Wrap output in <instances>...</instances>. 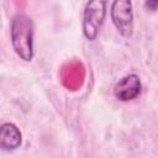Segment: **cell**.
<instances>
[{
    "label": "cell",
    "mask_w": 158,
    "mask_h": 158,
    "mask_svg": "<svg viewBox=\"0 0 158 158\" xmlns=\"http://www.w3.org/2000/svg\"><path fill=\"white\" fill-rule=\"evenodd\" d=\"M11 43L16 54L28 62L33 57V25L26 15H16L11 21Z\"/></svg>",
    "instance_id": "obj_1"
},
{
    "label": "cell",
    "mask_w": 158,
    "mask_h": 158,
    "mask_svg": "<svg viewBox=\"0 0 158 158\" xmlns=\"http://www.w3.org/2000/svg\"><path fill=\"white\" fill-rule=\"evenodd\" d=\"M105 14H106V1L94 0L86 4L83 17V32L88 40L93 41L96 38L100 27L104 22Z\"/></svg>",
    "instance_id": "obj_2"
},
{
    "label": "cell",
    "mask_w": 158,
    "mask_h": 158,
    "mask_svg": "<svg viewBox=\"0 0 158 158\" xmlns=\"http://www.w3.org/2000/svg\"><path fill=\"white\" fill-rule=\"evenodd\" d=\"M111 19L123 37H130L133 32V14L132 4L128 0H116L111 5Z\"/></svg>",
    "instance_id": "obj_3"
},
{
    "label": "cell",
    "mask_w": 158,
    "mask_h": 158,
    "mask_svg": "<svg viewBox=\"0 0 158 158\" xmlns=\"http://www.w3.org/2000/svg\"><path fill=\"white\" fill-rule=\"evenodd\" d=\"M141 91V81L136 74H128L120 79L115 85L114 94L121 101H130L138 96Z\"/></svg>",
    "instance_id": "obj_4"
},
{
    "label": "cell",
    "mask_w": 158,
    "mask_h": 158,
    "mask_svg": "<svg viewBox=\"0 0 158 158\" xmlns=\"http://www.w3.org/2000/svg\"><path fill=\"white\" fill-rule=\"evenodd\" d=\"M22 136L20 130L11 122H6L0 128V147L4 151H14L20 147Z\"/></svg>",
    "instance_id": "obj_5"
},
{
    "label": "cell",
    "mask_w": 158,
    "mask_h": 158,
    "mask_svg": "<svg viewBox=\"0 0 158 158\" xmlns=\"http://www.w3.org/2000/svg\"><path fill=\"white\" fill-rule=\"evenodd\" d=\"M83 77H84V72L81 65L78 63H70L68 64V68L64 69L63 83H67L65 85L69 89H77L78 86H80Z\"/></svg>",
    "instance_id": "obj_6"
},
{
    "label": "cell",
    "mask_w": 158,
    "mask_h": 158,
    "mask_svg": "<svg viewBox=\"0 0 158 158\" xmlns=\"http://www.w3.org/2000/svg\"><path fill=\"white\" fill-rule=\"evenodd\" d=\"M146 6L153 11V10L158 6V1H148V2H146Z\"/></svg>",
    "instance_id": "obj_7"
}]
</instances>
